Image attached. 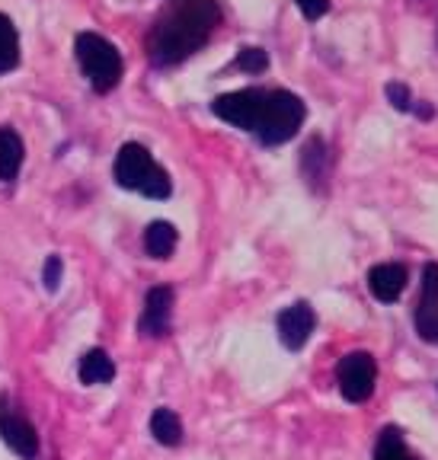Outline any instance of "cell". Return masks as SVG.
<instances>
[{
	"instance_id": "obj_1",
	"label": "cell",
	"mask_w": 438,
	"mask_h": 460,
	"mask_svg": "<svg viewBox=\"0 0 438 460\" xmlns=\"http://www.w3.org/2000/svg\"><path fill=\"white\" fill-rule=\"evenodd\" d=\"M211 112L221 122L234 125L246 135H256L266 147H275V144H285L298 135V128L304 125V115H308V106L291 90L246 86V90L218 96L211 102Z\"/></svg>"
},
{
	"instance_id": "obj_2",
	"label": "cell",
	"mask_w": 438,
	"mask_h": 460,
	"mask_svg": "<svg viewBox=\"0 0 438 460\" xmlns=\"http://www.w3.org/2000/svg\"><path fill=\"white\" fill-rule=\"evenodd\" d=\"M221 22L218 0H170L147 32V58L154 67H173L192 58Z\"/></svg>"
},
{
	"instance_id": "obj_3",
	"label": "cell",
	"mask_w": 438,
	"mask_h": 460,
	"mask_svg": "<svg viewBox=\"0 0 438 460\" xmlns=\"http://www.w3.org/2000/svg\"><path fill=\"white\" fill-rule=\"evenodd\" d=\"M115 182L122 189H131V192L147 195V199H170L173 192L170 172L151 157L147 147L135 141L122 144L115 154Z\"/></svg>"
},
{
	"instance_id": "obj_4",
	"label": "cell",
	"mask_w": 438,
	"mask_h": 460,
	"mask_svg": "<svg viewBox=\"0 0 438 460\" xmlns=\"http://www.w3.org/2000/svg\"><path fill=\"white\" fill-rule=\"evenodd\" d=\"M74 55L77 65L84 71V77L90 80L96 93H109L122 80V55L109 39H103L100 32H80L74 39Z\"/></svg>"
},
{
	"instance_id": "obj_5",
	"label": "cell",
	"mask_w": 438,
	"mask_h": 460,
	"mask_svg": "<svg viewBox=\"0 0 438 460\" xmlns=\"http://www.w3.org/2000/svg\"><path fill=\"white\" fill-rule=\"evenodd\" d=\"M374 377H378V365L368 352H349L343 355L336 367L339 390L349 402H365L374 394Z\"/></svg>"
},
{
	"instance_id": "obj_6",
	"label": "cell",
	"mask_w": 438,
	"mask_h": 460,
	"mask_svg": "<svg viewBox=\"0 0 438 460\" xmlns=\"http://www.w3.org/2000/svg\"><path fill=\"white\" fill-rule=\"evenodd\" d=\"M0 438L13 454H20L22 460H32L39 454V435L32 429L22 412L13 410V402L7 396H0Z\"/></svg>"
},
{
	"instance_id": "obj_7",
	"label": "cell",
	"mask_w": 438,
	"mask_h": 460,
	"mask_svg": "<svg viewBox=\"0 0 438 460\" xmlns=\"http://www.w3.org/2000/svg\"><path fill=\"white\" fill-rule=\"evenodd\" d=\"M314 326H317V316L308 301H298V304H291V307H285L279 314V320H275V330H279V339L288 352L304 349L310 332H314Z\"/></svg>"
},
{
	"instance_id": "obj_8",
	"label": "cell",
	"mask_w": 438,
	"mask_h": 460,
	"mask_svg": "<svg viewBox=\"0 0 438 460\" xmlns=\"http://www.w3.org/2000/svg\"><path fill=\"white\" fill-rule=\"evenodd\" d=\"M170 316H173V288L157 285L147 291V297H144V310H141V320H138V330H141V336H147V339H160V336H166V330H170Z\"/></svg>"
},
{
	"instance_id": "obj_9",
	"label": "cell",
	"mask_w": 438,
	"mask_h": 460,
	"mask_svg": "<svg viewBox=\"0 0 438 460\" xmlns=\"http://www.w3.org/2000/svg\"><path fill=\"white\" fill-rule=\"evenodd\" d=\"M416 332L419 339L438 345V266L429 262L423 269V291L416 304Z\"/></svg>"
},
{
	"instance_id": "obj_10",
	"label": "cell",
	"mask_w": 438,
	"mask_h": 460,
	"mask_svg": "<svg viewBox=\"0 0 438 460\" xmlns=\"http://www.w3.org/2000/svg\"><path fill=\"white\" fill-rule=\"evenodd\" d=\"M330 172H333V154L326 147L324 137H310L301 151V176L314 192H326L330 189Z\"/></svg>"
},
{
	"instance_id": "obj_11",
	"label": "cell",
	"mask_w": 438,
	"mask_h": 460,
	"mask_svg": "<svg viewBox=\"0 0 438 460\" xmlns=\"http://www.w3.org/2000/svg\"><path fill=\"white\" fill-rule=\"evenodd\" d=\"M368 288H371L374 301L394 304L407 288V266L400 262H381L368 272Z\"/></svg>"
},
{
	"instance_id": "obj_12",
	"label": "cell",
	"mask_w": 438,
	"mask_h": 460,
	"mask_svg": "<svg viewBox=\"0 0 438 460\" xmlns=\"http://www.w3.org/2000/svg\"><path fill=\"white\" fill-rule=\"evenodd\" d=\"M22 154H26L22 151V137L7 125H0V180H16V172L22 166Z\"/></svg>"
},
{
	"instance_id": "obj_13",
	"label": "cell",
	"mask_w": 438,
	"mask_h": 460,
	"mask_svg": "<svg viewBox=\"0 0 438 460\" xmlns=\"http://www.w3.org/2000/svg\"><path fill=\"white\" fill-rule=\"evenodd\" d=\"M176 227L170 221H154L144 230V250L154 259H170V252L176 250Z\"/></svg>"
},
{
	"instance_id": "obj_14",
	"label": "cell",
	"mask_w": 438,
	"mask_h": 460,
	"mask_svg": "<svg viewBox=\"0 0 438 460\" xmlns=\"http://www.w3.org/2000/svg\"><path fill=\"white\" fill-rule=\"evenodd\" d=\"M77 374H80V381L90 384V387H94V384H109L115 377V365L103 349H90V352L80 358Z\"/></svg>"
},
{
	"instance_id": "obj_15",
	"label": "cell",
	"mask_w": 438,
	"mask_h": 460,
	"mask_svg": "<svg viewBox=\"0 0 438 460\" xmlns=\"http://www.w3.org/2000/svg\"><path fill=\"white\" fill-rule=\"evenodd\" d=\"M151 435L164 447H176L183 441V422L176 419V412H173V410L160 406V410L151 416Z\"/></svg>"
},
{
	"instance_id": "obj_16",
	"label": "cell",
	"mask_w": 438,
	"mask_h": 460,
	"mask_svg": "<svg viewBox=\"0 0 438 460\" xmlns=\"http://www.w3.org/2000/svg\"><path fill=\"white\" fill-rule=\"evenodd\" d=\"M20 65V36L7 13H0V74H10Z\"/></svg>"
},
{
	"instance_id": "obj_17",
	"label": "cell",
	"mask_w": 438,
	"mask_h": 460,
	"mask_svg": "<svg viewBox=\"0 0 438 460\" xmlns=\"http://www.w3.org/2000/svg\"><path fill=\"white\" fill-rule=\"evenodd\" d=\"M374 460H416L397 429H384L374 445Z\"/></svg>"
},
{
	"instance_id": "obj_18",
	"label": "cell",
	"mask_w": 438,
	"mask_h": 460,
	"mask_svg": "<svg viewBox=\"0 0 438 460\" xmlns=\"http://www.w3.org/2000/svg\"><path fill=\"white\" fill-rule=\"evenodd\" d=\"M234 67L244 74H263L269 67V55L263 49H256V45H244V49L237 51Z\"/></svg>"
},
{
	"instance_id": "obj_19",
	"label": "cell",
	"mask_w": 438,
	"mask_h": 460,
	"mask_svg": "<svg viewBox=\"0 0 438 460\" xmlns=\"http://www.w3.org/2000/svg\"><path fill=\"white\" fill-rule=\"evenodd\" d=\"M388 100H390V106L397 109V112H413V93H410V86L407 84H400V80H390L388 84Z\"/></svg>"
},
{
	"instance_id": "obj_20",
	"label": "cell",
	"mask_w": 438,
	"mask_h": 460,
	"mask_svg": "<svg viewBox=\"0 0 438 460\" xmlns=\"http://www.w3.org/2000/svg\"><path fill=\"white\" fill-rule=\"evenodd\" d=\"M61 272H65V266H61V256L45 259L42 281H45V288H49V291H58V285H61Z\"/></svg>"
},
{
	"instance_id": "obj_21",
	"label": "cell",
	"mask_w": 438,
	"mask_h": 460,
	"mask_svg": "<svg viewBox=\"0 0 438 460\" xmlns=\"http://www.w3.org/2000/svg\"><path fill=\"white\" fill-rule=\"evenodd\" d=\"M298 7H301V13L308 16V20H320V16H326V10H330V0H295Z\"/></svg>"
},
{
	"instance_id": "obj_22",
	"label": "cell",
	"mask_w": 438,
	"mask_h": 460,
	"mask_svg": "<svg viewBox=\"0 0 438 460\" xmlns=\"http://www.w3.org/2000/svg\"><path fill=\"white\" fill-rule=\"evenodd\" d=\"M413 112L423 119V122H429V119H435V106L432 102H413Z\"/></svg>"
}]
</instances>
